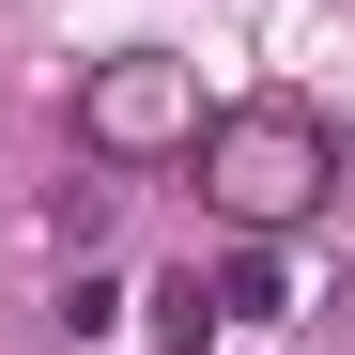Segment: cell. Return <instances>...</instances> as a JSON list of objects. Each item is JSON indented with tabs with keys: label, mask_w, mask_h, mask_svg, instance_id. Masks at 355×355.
Here are the masks:
<instances>
[{
	"label": "cell",
	"mask_w": 355,
	"mask_h": 355,
	"mask_svg": "<svg viewBox=\"0 0 355 355\" xmlns=\"http://www.w3.org/2000/svg\"><path fill=\"white\" fill-rule=\"evenodd\" d=\"M216 340V293L201 278H155V355H201Z\"/></svg>",
	"instance_id": "3957f363"
},
{
	"label": "cell",
	"mask_w": 355,
	"mask_h": 355,
	"mask_svg": "<svg viewBox=\"0 0 355 355\" xmlns=\"http://www.w3.org/2000/svg\"><path fill=\"white\" fill-rule=\"evenodd\" d=\"M93 139H108V155H170V139H201V108H186L170 62H108V78H93Z\"/></svg>",
	"instance_id": "7a4b0ae2"
},
{
	"label": "cell",
	"mask_w": 355,
	"mask_h": 355,
	"mask_svg": "<svg viewBox=\"0 0 355 355\" xmlns=\"http://www.w3.org/2000/svg\"><path fill=\"white\" fill-rule=\"evenodd\" d=\"M216 309H248V324H278V309H293V278H278V263L248 248V263H232V278H216Z\"/></svg>",
	"instance_id": "277c9868"
},
{
	"label": "cell",
	"mask_w": 355,
	"mask_h": 355,
	"mask_svg": "<svg viewBox=\"0 0 355 355\" xmlns=\"http://www.w3.org/2000/svg\"><path fill=\"white\" fill-rule=\"evenodd\" d=\"M186 155H201V186H216L232 232H278V216L324 201V124L309 108H232V124H201Z\"/></svg>",
	"instance_id": "6da1fadb"
}]
</instances>
